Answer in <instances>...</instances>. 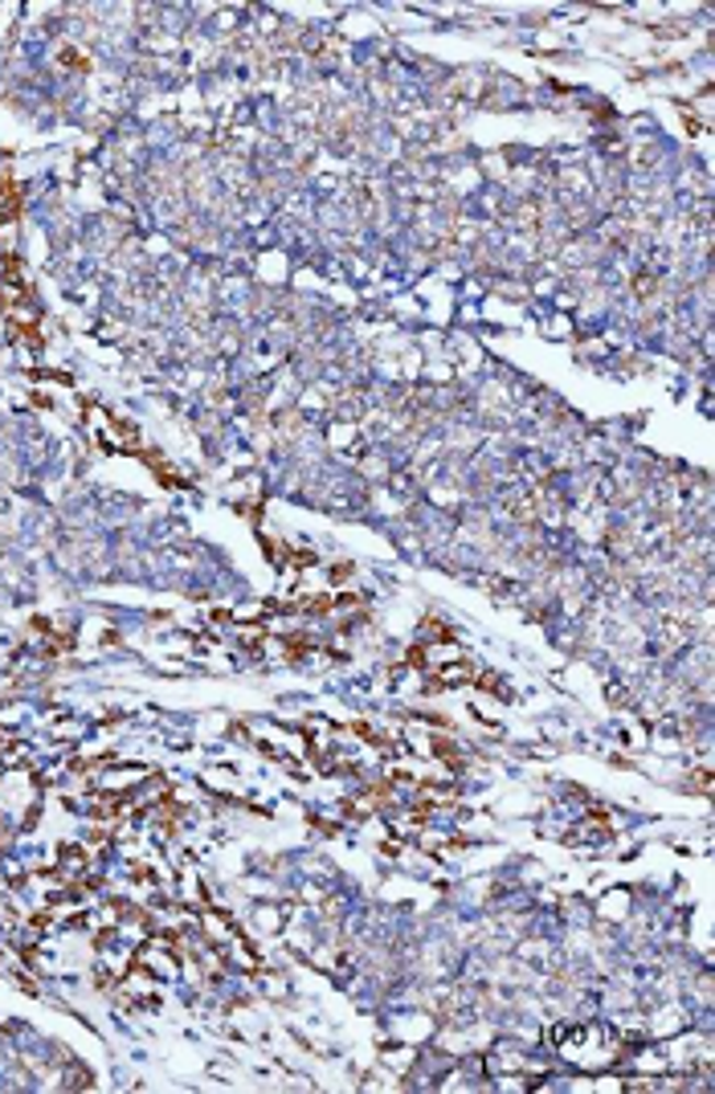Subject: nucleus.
Segmentation results:
<instances>
[{
	"instance_id": "1",
	"label": "nucleus",
	"mask_w": 715,
	"mask_h": 1094,
	"mask_svg": "<svg viewBox=\"0 0 715 1094\" xmlns=\"http://www.w3.org/2000/svg\"><path fill=\"white\" fill-rule=\"evenodd\" d=\"M552 1046L560 1050V1058L581 1070H605L622 1058V1041L601 1029V1025H581V1029H552Z\"/></svg>"
}]
</instances>
